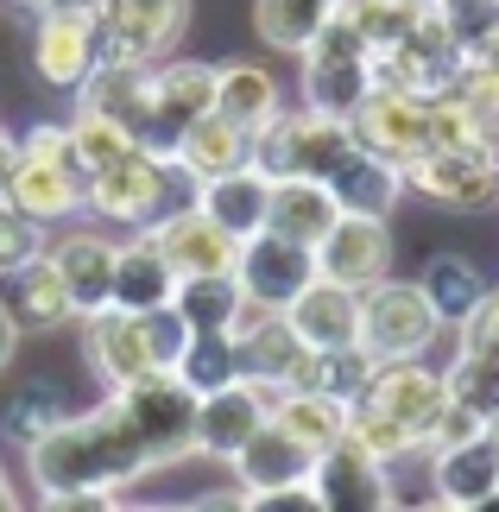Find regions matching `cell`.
Wrapping results in <instances>:
<instances>
[{"label":"cell","mask_w":499,"mask_h":512,"mask_svg":"<svg viewBox=\"0 0 499 512\" xmlns=\"http://www.w3.org/2000/svg\"><path fill=\"white\" fill-rule=\"evenodd\" d=\"M26 468H32V487L45 494V506L70 500V494H114L139 475H152V456L139 443V430L127 424L121 399L95 405V411H64V424L45 430L32 449H26Z\"/></svg>","instance_id":"cell-1"},{"label":"cell","mask_w":499,"mask_h":512,"mask_svg":"<svg viewBox=\"0 0 499 512\" xmlns=\"http://www.w3.org/2000/svg\"><path fill=\"white\" fill-rule=\"evenodd\" d=\"M443 405H449V386H443L436 367H424V354H417V361H379L373 380L354 392V405H348V437H361L373 456L386 462L411 443H430Z\"/></svg>","instance_id":"cell-2"},{"label":"cell","mask_w":499,"mask_h":512,"mask_svg":"<svg viewBox=\"0 0 499 512\" xmlns=\"http://www.w3.org/2000/svg\"><path fill=\"white\" fill-rule=\"evenodd\" d=\"M7 203L38 215V222H70L76 209L89 203V171L76 165L70 127H26L19 133V165L7 177Z\"/></svg>","instance_id":"cell-3"},{"label":"cell","mask_w":499,"mask_h":512,"mask_svg":"<svg viewBox=\"0 0 499 512\" xmlns=\"http://www.w3.org/2000/svg\"><path fill=\"white\" fill-rule=\"evenodd\" d=\"M354 152V127L316 108H278L266 127L253 133V165L266 177H329Z\"/></svg>","instance_id":"cell-4"},{"label":"cell","mask_w":499,"mask_h":512,"mask_svg":"<svg viewBox=\"0 0 499 512\" xmlns=\"http://www.w3.org/2000/svg\"><path fill=\"white\" fill-rule=\"evenodd\" d=\"M297 57H304V108L335 114V121H354L361 102L373 95V51H367V38L354 32L348 19H329V26L316 32Z\"/></svg>","instance_id":"cell-5"},{"label":"cell","mask_w":499,"mask_h":512,"mask_svg":"<svg viewBox=\"0 0 499 512\" xmlns=\"http://www.w3.org/2000/svg\"><path fill=\"white\" fill-rule=\"evenodd\" d=\"M114 399H121L127 424L139 430V443H146L152 468H171V462L196 456V392L177 380L171 367L139 373V380H133V386H121Z\"/></svg>","instance_id":"cell-6"},{"label":"cell","mask_w":499,"mask_h":512,"mask_svg":"<svg viewBox=\"0 0 499 512\" xmlns=\"http://www.w3.org/2000/svg\"><path fill=\"white\" fill-rule=\"evenodd\" d=\"M436 310L424 298V285H405V279H373L361 291V348L373 361H417L430 342H436Z\"/></svg>","instance_id":"cell-7"},{"label":"cell","mask_w":499,"mask_h":512,"mask_svg":"<svg viewBox=\"0 0 499 512\" xmlns=\"http://www.w3.org/2000/svg\"><path fill=\"white\" fill-rule=\"evenodd\" d=\"M83 209H95L102 222L127 228V234L152 228L158 215H165V159L146 152V146H127L121 159H108L89 177V203Z\"/></svg>","instance_id":"cell-8"},{"label":"cell","mask_w":499,"mask_h":512,"mask_svg":"<svg viewBox=\"0 0 499 512\" xmlns=\"http://www.w3.org/2000/svg\"><path fill=\"white\" fill-rule=\"evenodd\" d=\"M405 184L424 190L443 209H487V203H499V146H487V140L430 146L417 165H405Z\"/></svg>","instance_id":"cell-9"},{"label":"cell","mask_w":499,"mask_h":512,"mask_svg":"<svg viewBox=\"0 0 499 512\" xmlns=\"http://www.w3.org/2000/svg\"><path fill=\"white\" fill-rule=\"evenodd\" d=\"M348 127H354V140H361V146H373L379 159H392L398 171H405V165H417L436 146V95L373 89Z\"/></svg>","instance_id":"cell-10"},{"label":"cell","mask_w":499,"mask_h":512,"mask_svg":"<svg viewBox=\"0 0 499 512\" xmlns=\"http://www.w3.org/2000/svg\"><path fill=\"white\" fill-rule=\"evenodd\" d=\"M102 64V13L83 7H38L32 26V70L45 89H83L89 70Z\"/></svg>","instance_id":"cell-11"},{"label":"cell","mask_w":499,"mask_h":512,"mask_svg":"<svg viewBox=\"0 0 499 512\" xmlns=\"http://www.w3.org/2000/svg\"><path fill=\"white\" fill-rule=\"evenodd\" d=\"M234 279H241L247 304L285 310L297 291L316 279V247L310 241H291V234H278V228H259V234H247V241H241Z\"/></svg>","instance_id":"cell-12"},{"label":"cell","mask_w":499,"mask_h":512,"mask_svg":"<svg viewBox=\"0 0 499 512\" xmlns=\"http://www.w3.org/2000/svg\"><path fill=\"white\" fill-rule=\"evenodd\" d=\"M190 26V0H102V57L158 64Z\"/></svg>","instance_id":"cell-13"},{"label":"cell","mask_w":499,"mask_h":512,"mask_svg":"<svg viewBox=\"0 0 499 512\" xmlns=\"http://www.w3.org/2000/svg\"><path fill=\"white\" fill-rule=\"evenodd\" d=\"M310 487H316V506L323 512H379V506H392L386 462H379L361 437L329 443L323 456H316V468H310Z\"/></svg>","instance_id":"cell-14"},{"label":"cell","mask_w":499,"mask_h":512,"mask_svg":"<svg viewBox=\"0 0 499 512\" xmlns=\"http://www.w3.org/2000/svg\"><path fill=\"white\" fill-rule=\"evenodd\" d=\"M152 70L158 64H121V57H102L89 70V83L76 89V114H95V121L121 127L139 146L152 133Z\"/></svg>","instance_id":"cell-15"},{"label":"cell","mask_w":499,"mask_h":512,"mask_svg":"<svg viewBox=\"0 0 499 512\" xmlns=\"http://www.w3.org/2000/svg\"><path fill=\"white\" fill-rule=\"evenodd\" d=\"M234 354H241V380L259 392H285L297 380V361H304V336L291 329L285 310H259L247 304L241 323H234Z\"/></svg>","instance_id":"cell-16"},{"label":"cell","mask_w":499,"mask_h":512,"mask_svg":"<svg viewBox=\"0 0 499 512\" xmlns=\"http://www.w3.org/2000/svg\"><path fill=\"white\" fill-rule=\"evenodd\" d=\"M316 272L335 285H354L367 291L373 279L392 272V234H386V215H335V228L316 241Z\"/></svg>","instance_id":"cell-17"},{"label":"cell","mask_w":499,"mask_h":512,"mask_svg":"<svg viewBox=\"0 0 499 512\" xmlns=\"http://www.w3.org/2000/svg\"><path fill=\"white\" fill-rule=\"evenodd\" d=\"M146 234L158 241V253L171 260L177 279H196V272H234V260H241V241H234V234L215 222L203 203L158 215Z\"/></svg>","instance_id":"cell-18"},{"label":"cell","mask_w":499,"mask_h":512,"mask_svg":"<svg viewBox=\"0 0 499 512\" xmlns=\"http://www.w3.org/2000/svg\"><path fill=\"white\" fill-rule=\"evenodd\" d=\"M493 500H499V437L493 430H474V437L436 449V506L487 512Z\"/></svg>","instance_id":"cell-19"},{"label":"cell","mask_w":499,"mask_h":512,"mask_svg":"<svg viewBox=\"0 0 499 512\" xmlns=\"http://www.w3.org/2000/svg\"><path fill=\"white\" fill-rule=\"evenodd\" d=\"M266 411H272V392H259L247 380L203 392V399H196V456L234 462V456H241V443L266 424Z\"/></svg>","instance_id":"cell-20"},{"label":"cell","mask_w":499,"mask_h":512,"mask_svg":"<svg viewBox=\"0 0 499 512\" xmlns=\"http://www.w3.org/2000/svg\"><path fill=\"white\" fill-rule=\"evenodd\" d=\"M83 354H89V373L102 380L108 392L133 386L139 373H152V348H146V329H139L133 310H95L83 317Z\"/></svg>","instance_id":"cell-21"},{"label":"cell","mask_w":499,"mask_h":512,"mask_svg":"<svg viewBox=\"0 0 499 512\" xmlns=\"http://www.w3.org/2000/svg\"><path fill=\"white\" fill-rule=\"evenodd\" d=\"M234 475H241L247 494H266V487H291V481H310V468H316V449L304 437H291L285 424L266 411V424L253 430V437L241 443V456L228 462ZM241 494V500H247Z\"/></svg>","instance_id":"cell-22"},{"label":"cell","mask_w":499,"mask_h":512,"mask_svg":"<svg viewBox=\"0 0 499 512\" xmlns=\"http://www.w3.org/2000/svg\"><path fill=\"white\" fill-rule=\"evenodd\" d=\"M285 317H291L297 336H304V348H348V342H361V291L316 272L285 304Z\"/></svg>","instance_id":"cell-23"},{"label":"cell","mask_w":499,"mask_h":512,"mask_svg":"<svg viewBox=\"0 0 499 512\" xmlns=\"http://www.w3.org/2000/svg\"><path fill=\"white\" fill-rule=\"evenodd\" d=\"M45 260L57 266L76 317L108 310V298H114V241H102V234H64L57 247H45Z\"/></svg>","instance_id":"cell-24"},{"label":"cell","mask_w":499,"mask_h":512,"mask_svg":"<svg viewBox=\"0 0 499 512\" xmlns=\"http://www.w3.org/2000/svg\"><path fill=\"white\" fill-rule=\"evenodd\" d=\"M171 291H177V272L171 260L158 253V241L146 228L133 234V241H114V310H133V317H146V310L158 304H171Z\"/></svg>","instance_id":"cell-25"},{"label":"cell","mask_w":499,"mask_h":512,"mask_svg":"<svg viewBox=\"0 0 499 512\" xmlns=\"http://www.w3.org/2000/svg\"><path fill=\"white\" fill-rule=\"evenodd\" d=\"M323 184L335 190V203H342L348 215H392V203L405 196V171H398L392 159H379L373 146L354 140V152L323 177Z\"/></svg>","instance_id":"cell-26"},{"label":"cell","mask_w":499,"mask_h":512,"mask_svg":"<svg viewBox=\"0 0 499 512\" xmlns=\"http://www.w3.org/2000/svg\"><path fill=\"white\" fill-rule=\"evenodd\" d=\"M335 215H342V203H335V190L323 184V177H272V203H266V228L291 234V241H323V234L335 228Z\"/></svg>","instance_id":"cell-27"},{"label":"cell","mask_w":499,"mask_h":512,"mask_svg":"<svg viewBox=\"0 0 499 512\" xmlns=\"http://www.w3.org/2000/svg\"><path fill=\"white\" fill-rule=\"evenodd\" d=\"M266 203H272V177L259 165H234L222 177H203V209L234 234V241H247V234L266 228Z\"/></svg>","instance_id":"cell-28"},{"label":"cell","mask_w":499,"mask_h":512,"mask_svg":"<svg viewBox=\"0 0 499 512\" xmlns=\"http://www.w3.org/2000/svg\"><path fill=\"white\" fill-rule=\"evenodd\" d=\"M177 165H190L196 177H222L234 165H253V133L234 127L222 108L196 114V121L184 127V140H177Z\"/></svg>","instance_id":"cell-29"},{"label":"cell","mask_w":499,"mask_h":512,"mask_svg":"<svg viewBox=\"0 0 499 512\" xmlns=\"http://www.w3.org/2000/svg\"><path fill=\"white\" fill-rule=\"evenodd\" d=\"M417 285H424V298H430V310H436V323L443 329H462L474 310L487 304V279H481V266H468L462 253H436V260L417 272Z\"/></svg>","instance_id":"cell-30"},{"label":"cell","mask_w":499,"mask_h":512,"mask_svg":"<svg viewBox=\"0 0 499 512\" xmlns=\"http://www.w3.org/2000/svg\"><path fill=\"white\" fill-rule=\"evenodd\" d=\"M7 310L19 317V329H64V323H83L51 260H32V266L13 272V279H7Z\"/></svg>","instance_id":"cell-31"},{"label":"cell","mask_w":499,"mask_h":512,"mask_svg":"<svg viewBox=\"0 0 499 512\" xmlns=\"http://www.w3.org/2000/svg\"><path fill=\"white\" fill-rule=\"evenodd\" d=\"M272 418L285 424L291 437H304L316 456H323L329 443L348 437V399L316 392V386H285V392H272Z\"/></svg>","instance_id":"cell-32"},{"label":"cell","mask_w":499,"mask_h":512,"mask_svg":"<svg viewBox=\"0 0 499 512\" xmlns=\"http://www.w3.org/2000/svg\"><path fill=\"white\" fill-rule=\"evenodd\" d=\"M443 386H449L455 405H468L481 424H493L499 418V342L462 336V348H455V361L443 373Z\"/></svg>","instance_id":"cell-33"},{"label":"cell","mask_w":499,"mask_h":512,"mask_svg":"<svg viewBox=\"0 0 499 512\" xmlns=\"http://www.w3.org/2000/svg\"><path fill=\"white\" fill-rule=\"evenodd\" d=\"M171 304L190 329H234L241 310H247V291H241L234 272H196V279H177Z\"/></svg>","instance_id":"cell-34"},{"label":"cell","mask_w":499,"mask_h":512,"mask_svg":"<svg viewBox=\"0 0 499 512\" xmlns=\"http://www.w3.org/2000/svg\"><path fill=\"white\" fill-rule=\"evenodd\" d=\"M215 108H222L234 127L259 133L278 114V83L259 64H222L215 70Z\"/></svg>","instance_id":"cell-35"},{"label":"cell","mask_w":499,"mask_h":512,"mask_svg":"<svg viewBox=\"0 0 499 512\" xmlns=\"http://www.w3.org/2000/svg\"><path fill=\"white\" fill-rule=\"evenodd\" d=\"M171 373L196 392V399H203V392H215V386H234V380H241L234 329H190V342H184V354H177Z\"/></svg>","instance_id":"cell-36"},{"label":"cell","mask_w":499,"mask_h":512,"mask_svg":"<svg viewBox=\"0 0 499 512\" xmlns=\"http://www.w3.org/2000/svg\"><path fill=\"white\" fill-rule=\"evenodd\" d=\"M335 19V0H253V26L272 51H304Z\"/></svg>","instance_id":"cell-37"},{"label":"cell","mask_w":499,"mask_h":512,"mask_svg":"<svg viewBox=\"0 0 499 512\" xmlns=\"http://www.w3.org/2000/svg\"><path fill=\"white\" fill-rule=\"evenodd\" d=\"M373 354L361 342H348V348H304V361H297V380L291 386H316V392H335V399H348L354 405V392H361L373 380Z\"/></svg>","instance_id":"cell-38"},{"label":"cell","mask_w":499,"mask_h":512,"mask_svg":"<svg viewBox=\"0 0 499 512\" xmlns=\"http://www.w3.org/2000/svg\"><path fill=\"white\" fill-rule=\"evenodd\" d=\"M335 19H348V26L367 38V51L379 57L424 19V7H417V0H335Z\"/></svg>","instance_id":"cell-39"},{"label":"cell","mask_w":499,"mask_h":512,"mask_svg":"<svg viewBox=\"0 0 499 512\" xmlns=\"http://www.w3.org/2000/svg\"><path fill=\"white\" fill-rule=\"evenodd\" d=\"M7 443H19V449H32L45 430H57L64 424V399H57V386H19L13 399H7Z\"/></svg>","instance_id":"cell-40"},{"label":"cell","mask_w":499,"mask_h":512,"mask_svg":"<svg viewBox=\"0 0 499 512\" xmlns=\"http://www.w3.org/2000/svg\"><path fill=\"white\" fill-rule=\"evenodd\" d=\"M45 247H51L45 222H38V215H26V209H13L7 196H0V279H13L19 266L45 260Z\"/></svg>","instance_id":"cell-41"},{"label":"cell","mask_w":499,"mask_h":512,"mask_svg":"<svg viewBox=\"0 0 499 512\" xmlns=\"http://www.w3.org/2000/svg\"><path fill=\"white\" fill-rule=\"evenodd\" d=\"M436 19L449 26V38H455V45H462V57H468V51H481L487 38L499 32V0H443V7H436Z\"/></svg>","instance_id":"cell-42"},{"label":"cell","mask_w":499,"mask_h":512,"mask_svg":"<svg viewBox=\"0 0 499 512\" xmlns=\"http://www.w3.org/2000/svg\"><path fill=\"white\" fill-rule=\"evenodd\" d=\"M70 146H76V165H83V171L95 177V171H102L108 159H121V152H127L133 140H127L121 127L95 121V114H76V121H70Z\"/></svg>","instance_id":"cell-43"},{"label":"cell","mask_w":499,"mask_h":512,"mask_svg":"<svg viewBox=\"0 0 499 512\" xmlns=\"http://www.w3.org/2000/svg\"><path fill=\"white\" fill-rule=\"evenodd\" d=\"M139 329H146V348H152V367H177V354H184L190 342V323L177 317V304H158L139 317Z\"/></svg>","instance_id":"cell-44"},{"label":"cell","mask_w":499,"mask_h":512,"mask_svg":"<svg viewBox=\"0 0 499 512\" xmlns=\"http://www.w3.org/2000/svg\"><path fill=\"white\" fill-rule=\"evenodd\" d=\"M241 506H253V512H323V506H316V487H310V481L266 487V494H247Z\"/></svg>","instance_id":"cell-45"},{"label":"cell","mask_w":499,"mask_h":512,"mask_svg":"<svg viewBox=\"0 0 499 512\" xmlns=\"http://www.w3.org/2000/svg\"><path fill=\"white\" fill-rule=\"evenodd\" d=\"M13 348H19V317L7 310V298H0V367L13 361Z\"/></svg>","instance_id":"cell-46"},{"label":"cell","mask_w":499,"mask_h":512,"mask_svg":"<svg viewBox=\"0 0 499 512\" xmlns=\"http://www.w3.org/2000/svg\"><path fill=\"white\" fill-rule=\"evenodd\" d=\"M13 165H19V140H13V133H0V196H7V177H13Z\"/></svg>","instance_id":"cell-47"},{"label":"cell","mask_w":499,"mask_h":512,"mask_svg":"<svg viewBox=\"0 0 499 512\" xmlns=\"http://www.w3.org/2000/svg\"><path fill=\"white\" fill-rule=\"evenodd\" d=\"M0 512H13V487H7V468H0Z\"/></svg>","instance_id":"cell-48"},{"label":"cell","mask_w":499,"mask_h":512,"mask_svg":"<svg viewBox=\"0 0 499 512\" xmlns=\"http://www.w3.org/2000/svg\"><path fill=\"white\" fill-rule=\"evenodd\" d=\"M7 7H19V13H38V7H45V0H7Z\"/></svg>","instance_id":"cell-49"},{"label":"cell","mask_w":499,"mask_h":512,"mask_svg":"<svg viewBox=\"0 0 499 512\" xmlns=\"http://www.w3.org/2000/svg\"><path fill=\"white\" fill-rule=\"evenodd\" d=\"M417 7H443V0H417Z\"/></svg>","instance_id":"cell-50"},{"label":"cell","mask_w":499,"mask_h":512,"mask_svg":"<svg viewBox=\"0 0 499 512\" xmlns=\"http://www.w3.org/2000/svg\"><path fill=\"white\" fill-rule=\"evenodd\" d=\"M487 430H493V437H499V418H493V424H487Z\"/></svg>","instance_id":"cell-51"}]
</instances>
